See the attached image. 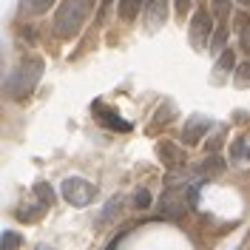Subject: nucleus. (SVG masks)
<instances>
[{"mask_svg":"<svg viewBox=\"0 0 250 250\" xmlns=\"http://www.w3.org/2000/svg\"><path fill=\"white\" fill-rule=\"evenodd\" d=\"M225 40H228V26H219V31H216V37H213V51H219V54H222V51H225Z\"/></svg>","mask_w":250,"mask_h":250,"instance_id":"obj_18","label":"nucleus"},{"mask_svg":"<svg viewBox=\"0 0 250 250\" xmlns=\"http://www.w3.org/2000/svg\"><path fill=\"white\" fill-rule=\"evenodd\" d=\"M37 250H54V248H48V245H37Z\"/></svg>","mask_w":250,"mask_h":250,"instance_id":"obj_25","label":"nucleus"},{"mask_svg":"<svg viewBox=\"0 0 250 250\" xmlns=\"http://www.w3.org/2000/svg\"><path fill=\"white\" fill-rule=\"evenodd\" d=\"M156 151H159V156H168V159H165L168 165H182V162H185L182 151H179L176 145H171V142H162V145H159Z\"/></svg>","mask_w":250,"mask_h":250,"instance_id":"obj_8","label":"nucleus"},{"mask_svg":"<svg viewBox=\"0 0 250 250\" xmlns=\"http://www.w3.org/2000/svg\"><path fill=\"white\" fill-rule=\"evenodd\" d=\"M236 83H239V85H248L250 83V60L242 62V65L236 68Z\"/></svg>","mask_w":250,"mask_h":250,"instance_id":"obj_20","label":"nucleus"},{"mask_svg":"<svg viewBox=\"0 0 250 250\" xmlns=\"http://www.w3.org/2000/svg\"><path fill=\"white\" fill-rule=\"evenodd\" d=\"M222 142H225V140H222V134H216L213 140H210V142H208V145H205V151H216V148H219V145H222Z\"/></svg>","mask_w":250,"mask_h":250,"instance_id":"obj_21","label":"nucleus"},{"mask_svg":"<svg viewBox=\"0 0 250 250\" xmlns=\"http://www.w3.org/2000/svg\"><path fill=\"white\" fill-rule=\"evenodd\" d=\"M151 202H154V199H151V193H148L145 188H140V190L134 193V205H137L140 210H145V208H151Z\"/></svg>","mask_w":250,"mask_h":250,"instance_id":"obj_17","label":"nucleus"},{"mask_svg":"<svg viewBox=\"0 0 250 250\" xmlns=\"http://www.w3.org/2000/svg\"><path fill=\"white\" fill-rule=\"evenodd\" d=\"M34 193H37V199L46 205V208L54 202V190H51V185H48V182H37V185H34Z\"/></svg>","mask_w":250,"mask_h":250,"instance_id":"obj_13","label":"nucleus"},{"mask_svg":"<svg viewBox=\"0 0 250 250\" xmlns=\"http://www.w3.org/2000/svg\"><path fill=\"white\" fill-rule=\"evenodd\" d=\"M242 48L250 54V31H248V29H245V34H242Z\"/></svg>","mask_w":250,"mask_h":250,"instance_id":"obj_23","label":"nucleus"},{"mask_svg":"<svg viewBox=\"0 0 250 250\" xmlns=\"http://www.w3.org/2000/svg\"><path fill=\"white\" fill-rule=\"evenodd\" d=\"M142 6H148V0H120V17L123 20H134Z\"/></svg>","mask_w":250,"mask_h":250,"instance_id":"obj_9","label":"nucleus"},{"mask_svg":"<svg viewBox=\"0 0 250 250\" xmlns=\"http://www.w3.org/2000/svg\"><path fill=\"white\" fill-rule=\"evenodd\" d=\"M20 245H23V236L15 233V230H6L3 239H0V250H15V248H20Z\"/></svg>","mask_w":250,"mask_h":250,"instance_id":"obj_12","label":"nucleus"},{"mask_svg":"<svg viewBox=\"0 0 250 250\" xmlns=\"http://www.w3.org/2000/svg\"><path fill=\"white\" fill-rule=\"evenodd\" d=\"M239 3H245V6H250V0H239Z\"/></svg>","mask_w":250,"mask_h":250,"instance_id":"obj_26","label":"nucleus"},{"mask_svg":"<svg viewBox=\"0 0 250 250\" xmlns=\"http://www.w3.org/2000/svg\"><path fill=\"white\" fill-rule=\"evenodd\" d=\"M51 3L54 0H20V12L23 15H43Z\"/></svg>","mask_w":250,"mask_h":250,"instance_id":"obj_10","label":"nucleus"},{"mask_svg":"<svg viewBox=\"0 0 250 250\" xmlns=\"http://www.w3.org/2000/svg\"><path fill=\"white\" fill-rule=\"evenodd\" d=\"M216 68H219V74H228V71H236V68H239V65H236V57H233V51H230V48H225V51L219 54Z\"/></svg>","mask_w":250,"mask_h":250,"instance_id":"obj_11","label":"nucleus"},{"mask_svg":"<svg viewBox=\"0 0 250 250\" xmlns=\"http://www.w3.org/2000/svg\"><path fill=\"white\" fill-rule=\"evenodd\" d=\"M43 210H48V208H46V205H43V202H37V205H34V208H20V210H17V216L23 219V222H34V219L40 216Z\"/></svg>","mask_w":250,"mask_h":250,"instance_id":"obj_14","label":"nucleus"},{"mask_svg":"<svg viewBox=\"0 0 250 250\" xmlns=\"http://www.w3.org/2000/svg\"><path fill=\"white\" fill-rule=\"evenodd\" d=\"M210 128V120L205 117V114H193L190 120L185 123V131H182V140L188 142V145H196V142L205 137V131Z\"/></svg>","mask_w":250,"mask_h":250,"instance_id":"obj_6","label":"nucleus"},{"mask_svg":"<svg viewBox=\"0 0 250 250\" xmlns=\"http://www.w3.org/2000/svg\"><path fill=\"white\" fill-rule=\"evenodd\" d=\"M213 3H216V9H225L228 6V0H213Z\"/></svg>","mask_w":250,"mask_h":250,"instance_id":"obj_24","label":"nucleus"},{"mask_svg":"<svg viewBox=\"0 0 250 250\" xmlns=\"http://www.w3.org/2000/svg\"><path fill=\"white\" fill-rule=\"evenodd\" d=\"M210 31H213V17H210V12L196 9L193 23H190V40H193V46H196V48L208 46V37H210Z\"/></svg>","mask_w":250,"mask_h":250,"instance_id":"obj_4","label":"nucleus"},{"mask_svg":"<svg viewBox=\"0 0 250 250\" xmlns=\"http://www.w3.org/2000/svg\"><path fill=\"white\" fill-rule=\"evenodd\" d=\"M43 68H46V62L40 60V57H29V60H23L15 71L6 77V91H9V97H15V100L29 97V94L37 88L40 77H43Z\"/></svg>","mask_w":250,"mask_h":250,"instance_id":"obj_1","label":"nucleus"},{"mask_svg":"<svg viewBox=\"0 0 250 250\" xmlns=\"http://www.w3.org/2000/svg\"><path fill=\"white\" fill-rule=\"evenodd\" d=\"M120 208H123V196H114L108 205H105V210H103V216H100V222H108L111 216H117L120 213Z\"/></svg>","mask_w":250,"mask_h":250,"instance_id":"obj_15","label":"nucleus"},{"mask_svg":"<svg viewBox=\"0 0 250 250\" xmlns=\"http://www.w3.org/2000/svg\"><path fill=\"white\" fill-rule=\"evenodd\" d=\"M83 23H85V0H65L54 15V34L68 40L83 29Z\"/></svg>","mask_w":250,"mask_h":250,"instance_id":"obj_2","label":"nucleus"},{"mask_svg":"<svg viewBox=\"0 0 250 250\" xmlns=\"http://www.w3.org/2000/svg\"><path fill=\"white\" fill-rule=\"evenodd\" d=\"M222 171H225V159H219V156L202 162V173H222Z\"/></svg>","mask_w":250,"mask_h":250,"instance_id":"obj_16","label":"nucleus"},{"mask_svg":"<svg viewBox=\"0 0 250 250\" xmlns=\"http://www.w3.org/2000/svg\"><path fill=\"white\" fill-rule=\"evenodd\" d=\"M165 17H168V3L165 0H148V26L151 29L162 26Z\"/></svg>","mask_w":250,"mask_h":250,"instance_id":"obj_7","label":"nucleus"},{"mask_svg":"<svg viewBox=\"0 0 250 250\" xmlns=\"http://www.w3.org/2000/svg\"><path fill=\"white\" fill-rule=\"evenodd\" d=\"M245 154H248V140L239 137V140L230 145V156H233V159H245Z\"/></svg>","mask_w":250,"mask_h":250,"instance_id":"obj_19","label":"nucleus"},{"mask_svg":"<svg viewBox=\"0 0 250 250\" xmlns=\"http://www.w3.org/2000/svg\"><path fill=\"white\" fill-rule=\"evenodd\" d=\"M60 193L68 205H74V208H88L91 199H94V193H97V188H94L88 179H83V176H68V179H62Z\"/></svg>","mask_w":250,"mask_h":250,"instance_id":"obj_3","label":"nucleus"},{"mask_svg":"<svg viewBox=\"0 0 250 250\" xmlns=\"http://www.w3.org/2000/svg\"><path fill=\"white\" fill-rule=\"evenodd\" d=\"M159 210H162V216L168 219H179L185 213V196H182V190H165L162 193V199H159Z\"/></svg>","mask_w":250,"mask_h":250,"instance_id":"obj_5","label":"nucleus"},{"mask_svg":"<svg viewBox=\"0 0 250 250\" xmlns=\"http://www.w3.org/2000/svg\"><path fill=\"white\" fill-rule=\"evenodd\" d=\"M188 9H190V0H176V12L179 15H188Z\"/></svg>","mask_w":250,"mask_h":250,"instance_id":"obj_22","label":"nucleus"}]
</instances>
